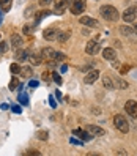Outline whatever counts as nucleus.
Instances as JSON below:
<instances>
[{"label":"nucleus","mask_w":137,"mask_h":156,"mask_svg":"<svg viewBox=\"0 0 137 156\" xmlns=\"http://www.w3.org/2000/svg\"><path fill=\"white\" fill-rule=\"evenodd\" d=\"M0 22H2V13H0Z\"/></svg>","instance_id":"nucleus-39"},{"label":"nucleus","mask_w":137,"mask_h":156,"mask_svg":"<svg viewBox=\"0 0 137 156\" xmlns=\"http://www.w3.org/2000/svg\"><path fill=\"white\" fill-rule=\"evenodd\" d=\"M30 32H32V29H30L29 25H25V27H24V33H30Z\"/></svg>","instance_id":"nucleus-35"},{"label":"nucleus","mask_w":137,"mask_h":156,"mask_svg":"<svg viewBox=\"0 0 137 156\" xmlns=\"http://www.w3.org/2000/svg\"><path fill=\"white\" fill-rule=\"evenodd\" d=\"M52 79L55 80V84H61V77H60V74H57V73H52Z\"/></svg>","instance_id":"nucleus-30"},{"label":"nucleus","mask_w":137,"mask_h":156,"mask_svg":"<svg viewBox=\"0 0 137 156\" xmlns=\"http://www.w3.org/2000/svg\"><path fill=\"white\" fill-rule=\"evenodd\" d=\"M125 111L128 112V115L132 117L134 120H137V101H128L125 104Z\"/></svg>","instance_id":"nucleus-5"},{"label":"nucleus","mask_w":137,"mask_h":156,"mask_svg":"<svg viewBox=\"0 0 137 156\" xmlns=\"http://www.w3.org/2000/svg\"><path fill=\"white\" fill-rule=\"evenodd\" d=\"M30 87H32V88L38 87V82H36V80H30Z\"/></svg>","instance_id":"nucleus-34"},{"label":"nucleus","mask_w":137,"mask_h":156,"mask_svg":"<svg viewBox=\"0 0 137 156\" xmlns=\"http://www.w3.org/2000/svg\"><path fill=\"white\" fill-rule=\"evenodd\" d=\"M43 79L44 80H49V73H43Z\"/></svg>","instance_id":"nucleus-36"},{"label":"nucleus","mask_w":137,"mask_h":156,"mask_svg":"<svg viewBox=\"0 0 137 156\" xmlns=\"http://www.w3.org/2000/svg\"><path fill=\"white\" fill-rule=\"evenodd\" d=\"M41 57H43V60H47L49 63H51V62L55 63V62H54V57H55V51H54V49H49V48H44V49L41 51Z\"/></svg>","instance_id":"nucleus-8"},{"label":"nucleus","mask_w":137,"mask_h":156,"mask_svg":"<svg viewBox=\"0 0 137 156\" xmlns=\"http://www.w3.org/2000/svg\"><path fill=\"white\" fill-rule=\"evenodd\" d=\"M103 57H104L106 60H115V58H117V52H115V49H112V48H106V49L103 51Z\"/></svg>","instance_id":"nucleus-14"},{"label":"nucleus","mask_w":137,"mask_h":156,"mask_svg":"<svg viewBox=\"0 0 137 156\" xmlns=\"http://www.w3.org/2000/svg\"><path fill=\"white\" fill-rule=\"evenodd\" d=\"M137 16V8L135 6H129L128 10L123 13V21L125 22H134Z\"/></svg>","instance_id":"nucleus-6"},{"label":"nucleus","mask_w":137,"mask_h":156,"mask_svg":"<svg viewBox=\"0 0 137 156\" xmlns=\"http://www.w3.org/2000/svg\"><path fill=\"white\" fill-rule=\"evenodd\" d=\"M36 136H38V139L46 140V139H47V131H38V133H36Z\"/></svg>","instance_id":"nucleus-28"},{"label":"nucleus","mask_w":137,"mask_h":156,"mask_svg":"<svg viewBox=\"0 0 137 156\" xmlns=\"http://www.w3.org/2000/svg\"><path fill=\"white\" fill-rule=\"evenodd\" d=\"M17 99H19V103H21V104H24V106H27V104H29V96H27V95H24V93H21Z\"/></svg>","instance_id":"nucleus-27"},{"label":"nucleus","mask_w":137,"mask_h":156,"mask_svg":"<svg viewBox=\"0 0 137 156\" xmlns=\"http://www.w3.org/2000/svg\"><path fill=\"white\" fill-rule=\"evenodd\" d=\"M128 69H129V66H123V68H121V73H126Z\"/></svg>","instance_id":"nucleus-37"},{"label":"nucleus","mask_w":137,"mask_h":156,"mask_svg":"<svg viewBox=\"0 0 137 156\" xmlns=\"http://www.w3.org/2000/svg\"><path fill=\"white\" fill-rule=\"evenodd\" d=\"M43 36H44V40H47V41H54V40H57L58 32H57V29H54V27H49V29H46L43 32Z\"/></svg>","instance_id":"nucleus-7"},{"label":"nucleus","mask_w":137,"mask_h":156,"mask_svg":"<svg viewBox=\"0 0 137 156\" xmlns=\"http://www.w3.org/2000/svg\"><path fill=\"white\" fill-rule=\"evenodd\" d=\"M120 33H121V35H126V36H131V35H134L135 32H134V29H131V27L121 25V27H120Z\"/></svg>","instance_id":"nucleus-19"},{"label":"nucleus","mask_w":137,"mask_h":156,"mask_svg":"<svg viewBox=\"0 0 137 156\" xmlns=\"http://www.w3.org/2000/svg\"><path fill=\"white\" fill-rule=\"evenodd\" d=\"M25 58H29V52L25 49H19L16 52V60L17 62H25Z\"/></svg>","instance_id":"nucleus-17"},{"label":"nucleus","mask_w":137,"mask_h":156,"mask_svg":"<svg viewBox=\"0 0 137 156\" xmlns=\"http://www.w3.org/2000/svg\"><path fill=\"white\" fill-rule=\"evenodd\" d=\"M8 51V44L5 41H0V54H5Z\"/></svg>","instance_id":"nucleus-29"},{"label":"nucleus","mask_w":137,"mask_h":156,"mask_svg":"<svg viewBox=\"0 0 137 156\" xmlns=\"http://www.w3.org/2000/svg\"><path fill=\"white\" fill-rule=\"evenodd\" d=\"M111 79H112L114 88H128V87H129L126 80H123V79H120V77H117V76H114V77H111Z\"/></svg>","instance_id":"nucleus-13"},{"label":"nucleus","mask_w":137,"mask_h":156,"mask_svg":"<svg viewBox=\"0 0 137 156\" xmlns=\"http://www.w3.org/2000/svg\"><path fill=\"white\" fill-rule=\"evenodd\" d=\"M13 112H14V114H21V109H19V106H14V107H13Z\"/></svg>","instance_id":"nucleus-33"},{"label":"nucleus","mask_w":137,"mask_h":156,"mask_svg":"<svg viewBox=\"0 0 137 156\" xmlns=\"http://www.w3.org/2000/svg\"><path fill=\"white\" fill-rule=\"evenodd\" d=\"M49 14H51V11H47V10H44V11L38 13V14H36V17H35V19H36V24H40L41 19H44V17H46V16H49Z\"/></svg>","instance_id":"nucleus-22"},{"label":"nucleus","mask_w":137,"mask_h":156,"mask_svg":"<svg viewBox=\"0 0 137 156\" xmlns=\"http://www.w3.org/2000/svg\"><path fill=\"white\" fill-rule=\"evenodd\" d=\"M71 0H60V2L55 5V8H54V13L55 14H61V13H65V10L68 8Z\"/></svg>","instance_id":"nucleus-9"},{"label":"nucleus","mask_w":137,"mask_h":156,"mask_svg":"<svg viewBox=\"0 0 137 156\" xmlns=\"http://www.w3.org/2000/svg\"><path fill=\"white\" fill-rule=\"evenodd\" d=\"M134 32H135V33H137V24H135V25H134Z\"/></svg>","instance_id":"nucleus-38"},{"label":"nucleus","mask_w":137,"mask_h":156,"mask_svg":"<svg viewBox=\"0 0 137 156\" xmlns=\"http://www.w3.org/2000/svg\"><path fill=\"white\" fill-rule=\"evenodd\" d=\"M52 2V0H40V5H43V6H46V5H49Z\"/></svg>","instance_id":"nucleus-32"},{"label":"nucleus","mask_w":137,"mask_h":156,"mask_svg":"<svg viewBox=\"0 0 137 156\" xmlns=\"http://www.w3.org/2000/svg\"><path fill=\"white\" fill-rule=\"evenodd\" d=\"M10 71L13 73V74H19V73H21V66L17 65V63H13V65L10 66Z\"/></svg>","instance_id":"nucleus-25"},{"label":"nucleus","mask_w":137,"mask_h":156,"mask_svg":"<svg viewBox=\"0 0 137 156\" xmlns=\"http://www.w3.org/2000/svg\"><path fill=\"white\" fill-rule=\"evenodd\" d=\"M98 77H99V71L93 69V71H90L88 74L84 77V82H85V84H93V82L98 80Z\"/></svg>","instance_id":"nucleus-10"},{"label":"nucleus","mask_w":137,"mask_h":156,"mask_svg":"<svg viewBox=\"0 0 137 156\" xmlns=\"http://www.w3.org/2000/svg\"><path fill=\"white\" fill-rule=\"evenodd\" d=\"M87 131H88L90 134H93V136H104V134H106V131L103 129V128H99V126H96V125H88V126H87Z\"/></svg>","instance_id":"nucleus-11"},{"label":"nucleus","mask_w":137,"mask_h":156,"mask_svg":"<svg viewBox=\"0 0 137 156\" xmlns=\"http://www.w3.org/2000/svg\"><path fill=\"white\" fill-rule=\"evenodd\" d=\"M103 84H104V87H106L107 90H112V88H114V84H112L111 76H104V77H103Z\"/></svg>","instance_id":"nucleus-20"},{"label":"nucleus","mask_w":137,"mask_h":156,"mask_svg":"<svg viewBox=\"0 0 137 156\" xmlns=\"http://www.w3.org/2000/svg\"><path fill=\"white\" fill-rule=\"evenodd\" d=\"M114 125H115L117 129L120 133H123V134H126L128 131H129V123H128L126 117H123V115H115L114 117Z\"/></svg>","instance_id":"nucleus-2"},{"label":"nucleus","mask_w":137,"mask_h":156,"mask_svg":"<svg viewBox=\"0 0 137 156\" xmlns=\"http://www.w3.org/2000/svg\"><path fill=\"white\" fill-rule=\"evenodd\" d=\"M0 6H2L3 11H10V8H11V0H0Z\"/></svg>","instance_id":"nucleus-21"},{"label":"nucleus","mask_w":137,"mask_h":156,"mask_svg":"<svg viewBox=\"0 0 137 156\" xmlns=\"http://www.w3.org/2000/svg\"><path fill=\"white\" fill-rule=\"evenodd\" d=\"M72 134H74V136H79L82 140H90L91 137H93L88 131H84V129H74V131H72Z\"/></svg>","instance_id":"nucleus-16"},{"label":"nucleus","mask_w":137,"mask_h":156,"mask_svg":"<svg viewBox=\"0 0 137 156\" xmlns=\"http://www.w3.org/2000/svg\"><path fill=\"white\" fill-rule=\"evenodd\" d=\"M99 13H101V16L104 17L106 21H118V17H120V14H118L117 8L115 6H111V5H104L101 6V10H99Z\"/></svg>","instance_id":"nucleus-1"},{"label":"nucleus","mask_w":137,"mask_h":156,"mask_svg":"<svg viewBox=\"0 0 137 156\" xmlns=\"http://www.w3.org/2000/svg\"><path fill=\"white\" fill-rule=\"evenodd\" d=\"M79 22L87 25V27H98V21L93 19V17H88V16H82L79 19Z\"/></svg>","instance_id":"nucleus-12"},{"label":"nucleus","mask_w":137,"mask_h":156,"mask_svg":"<svg viewBox=\"0 0 137 156\" xmlns=\"http://www.w3.org/2000/svg\"><path fill=\"white\" fill-rule=\"evenodd\" d=\"M11 44H13V48H21L24 44V38L17 33H13L11 35Z\"/></svg>","instance_id":"nucleus-15"},{"label":"nucleus","mask_w":137,"mask_h":156,"mask_svg":"<svg viewBox=\"0 0 137 156\" xmlns=\"http://www.w3.org/2000/svg\"><path fill=\"white\" fill-rule=\"evenodd\" d=\"M99 49H101V46H99V43L95 41V40L88 41L87 46H85V52L88 54V55H96V54L99 52Z\"/></svg>","instance_id":"nucleus-4"},{"label":"nucleus","mask_w":137,"mask_h":156,"mask_svg":"<svg viewBox=\"0 0 137 156\" xmlns=\"http://www.w3.org/2000/svg\"><path fill=\"white\" fill-rule=\"evenodd\" d=\"M17 88H19V80H17L16 77H13L11 82H10V90L13 91V90H17Z\"/></svg>","instance_id":"nucleus-24"},{"label":"nucleus","mask_w":137,"mask_h":156,"mask_svg":"<svg viewBox=\"0 0 137 156\" xmlns=\"http://www.w3.org/2000/svg\"><path fill=\"white\" fill-rule=\"evenodd\" d=\"M21 76H22V77H32V69H30L29 66L21 68Z\"/></svg>","instance_id":"nucleus-23"},{"label":"nucleus","mask_w":137,"mask_h":156,"mask_svg":"<svg viewBox=\"0 0 137 156\" xmlns=\"http://www.w3.org/2000/svg\"><path fill=\"white\" fill-rule=\"evenodd\" d=\"M29 60L32 62V65H40V63L43 62V57H41V54H40V55H38V54H30V55H29Z\"/></svg>","instance_id":"nucleus-18"},{"label":"nucleus","mask_w":137,"mask_h":156,"mask_svg":"<svg viewBox=\"0 0 137 156\" xmlns=\"http://www.w3.org/2000/svg\"><path fill=\"white\" fill-rule=\"evenodd\" d=\"M68 36H69V32H65V33L61 32V33H58V38H57V40H58L60 43H65V41L68 40Z\"/></svg>","instance_id":"nucleus-26"},{"label":"nucleus","mask_w":137,"mask_h":156,"mask_svg":"<svg viewBox=\"0 0 137 156\" xmlns=\"http://www.w3.org/2000/svg\"><path fill=\"white\" fill-rule=\"evenodd\" d=\"M85 5H87V0H72L71 13L72 14H82L85 11Z\"/></svg>","instance_id":"nucleus-3"},{"label":"nucleus","mask_w":137,"mask_h":156,"mask_svg":"<svg viewBox=\"0 0 137 156\" xmlns=\"http://www.w3.org/2000/svg\"><path fill=\"white\" fill-rule=\"evenodd\" d=\"M25 154H30V156H40L41 153H40L38 150H27V151H25Z\"/></svg>","instance_id":"nucleus-31"}]
</instances>
